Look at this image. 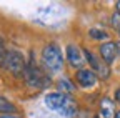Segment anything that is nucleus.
I'll return each mask as SVG.
<instances>
[{
    "label": "nucleus",
    "mask_w": 120,
    "mask_h": 118,
    "mask_svg": "<svg viewBox=\"0 0 120 118\" xmlns=\"http://www.w3.org/2000/svg\"><path fill=\"white\" fill-rule=\"evenodd\" d=\"M45 105H47L49 110L62 115V116H67V118H73L77 115L79 108H77V103L72 100V97L65 95V93H60V92H50L45 95L43 98Z\"/></svg>",
    "instance_id": "f257e3e1"
},
{
    "label": "nucleus",
    "mask_w": 120,
    "mask_h": 118,
    "mask_svg": "<svg viewBox=\"0 0 120 118\" xmlns=\"http://www.w3.org/2000/svg\"><path fill=\"white\" fill-rule=\"evenodd\" d=\"M64 53L57 43H49L42 48V65L50 75L58 73L64 68Z\"/></svg>",
    "instance_id": "f03ea898"
},
{
    "label": "nucleus",
    "mask_w": 120,
    "mask_h": 118,
    "mask_svg": "<svg viewBox=\"0 0 120 118\" xmlns=\"http://www.w3.org/2000/svg\"><path fill=\"white\" fill-rule=\"evenodd\" d=\"M23 78H25V83L30 88H35V90H40V88H45L47 85H50V77L37 65L34 57H30L28 62H27Z\"/></svg>",
    "instance_id": "7ed1b4c3"
},
{
    "label": "nucleus",
    "mask_w": 120,
    "mask_h": 118,
    "mask_svg": "<svg viewBox=\"0 0 120 118\" xmlns=\"http://www.w3.org/2000/svg\"><path fill=\"white\" fill-rule=\"evenodd\" d=\"M4 68L10 72L13 77H22L25 73L27 63H25V57L19 50H7V55L4 58Z\"/></svg>",
    "instance_id": "20e7f679"
},
{
    "label": "nucleus",
    "mask_w": 120,
    "mask_h": 118,
    "mask_svg": "<svg viewBox=\"0 0 120 118\" xmlns=\"http://www.w3.org/2000/svg\"><path fill=\"white\" fill-rule=\"evenodd\" d=\"M83 57H85V60L88 62V65H90V68H92L98 77H102V78H109V75H110V70H109V65L105 63L100 57H97V55H94L92 52H90L88 48H85L83 50Z\"/></svg>",
    "instance_id": "39448f33"
},
{
    "label": "nucleus",
    "mask_w": 120,
    "mask_h": 118,
    "mask_svg": "<svg viewBox=\"0 0 120 118\" xmlns=\"http://www.w3.org/2000/svg\"><path fill=\"white\" fill-rule=\"evenodd\" d=\"M75 78H77L79 86H82L83 90H92L98 83V77L92 68H80L75 75Z\"/></svg>",
    "instance_id": "423d86ee"
},
{
    "label": "nucleus",
    "mask_w": 120,
    "mask_h": 118,
    "mask_svg": "<svg viewBox=\"0 0 120 118\" xmlns=\"http://www.w3.org/2000/svg\"><path fill=\"white\" fill-rule=\"evenodd\" d=\"M65 57H67V60L70 63V67L73 68H79L83 65L85 62V57H83V52L77 47V45H73V43H68V45L65 47Z\"/></svg>",
    "instance_id": "0eeeda50"
},
{
    "label": "nucleus",
    "mask_w": 120,
    "mask_h": 118,
    "mask_svg": "<svg viewBox=\"0 0 120 118\" xmlns=\"http://www.w3.org/2000/svg\"><path fill=\"white\" fill-rule=\"evenodd\" d=\"M117 52H118V45L115 42L109 40L100 45V58L107 63V65H112L115 62V57H117Z\"/></svg>",
    "instance_id": "6e6552de"
},
{
    "label": "nucleus",
    "mask_w": 120,
    "mask_h": 118,
    "mask_svg": "<svg viewBox=\"0 0 120 118\" xmlns=\"http://www.w3.org/2000/svg\"><path fill=\"white\" fill-rule=\"evenodd\" d=\"M113 101L110 98H103L100 103V116L102 118H115V110H113Z\"/></svg>",
    "instance_id": "1a4fd4ad"
},
{
    "label": "nucleus",
    "mask_w": 120,
    "mask_h": 118,
    "mask_svg": "<svg viewBox=\"0 0 120 118\" xmlns=\"http://www.w3.org/2000/svg\"><path fill=\"white\" fill-rule=\"evenodd\" d=\"M15 111H17V107L0 95V115H15Z\"/></svg>",
    "instance_id": "9d476101"
},
{
    "label": "nucleus",
    "mask_w": 120,
    "mask_h": 118,
    "mask_svg": "<svg viewBox=\"0 0 120 118\" xmlns=\"http://www.w3.org/2000/svg\"><path fill=\"white\" fill-rule=\"evenodd\" d=\"M57 86H58V92L60 93H65V95H68V93H72L75 90V85L68 78H60L58 83H57Z\"/></svg>",
    "instance_id": "9b49d317"
},
{
    "label": "nucleus",
    "mask_w": 120,
    "mask_h": 118,
    "mask_svg": "<svg viewBox=\"0 0 120 118\" xmlns=\"http://www.w3.org/2000/svg\"><path fill=\"white\" fill-rule=\"evenodd\" d=\"M88 33H90V37H92L94 40H107L109 42V33L105 32V30H100V28H90L88 30Z\"/></svg>",
    "instance_id": "f8f14e48"
},
{
    "label": "nucleus",
    "mask_w": 120,
    "mask_h": 118,
    "mask_svg": "<svg viewBox=\"0 0 120 118\" xmlns=\"http://www.w3.org/2000/svg\"><path fill=\"white\" fill-rule=\"evenodd\" d=\"M5 55H7V48H5V45H4V42L0 40V63H4Z\"/></svg>",
    "instance_id": "ddd939ff"
},
{
    "label": "nucleus",
    "mask_w": 120,
    "mask_h": 118,
    "mask_svg": "<svg viewBox=\"0 0 120 118\" xmlns=\"http://www.w3.org/2000/svg\"><path fill=\"white\" fill-rule=\"evenodd\" d=\"M112 25L117 27V28H120V13H118V12L113 13V17H112Z\"/></svg>",
    "instance_id": "4468645a"
},
{
    "label": "nucleus",
    "mask_w": 120,
    "mask_h": 118,
    "mask_svg": "<svg viewBox=\"0 0 120 118\" xmlns=\"http://www.w3.org/2000/svg\"><path fill=\"white\" fill-rule=\"evenodd\" d=\"M0 118H22V116H17V115H0Z\"/></svg>",
    "instance_id": "2eb2a0df"
},
{
    "label": "nucleus",
    "mask_w": 120,
    "mask_h": 118,
    "mask_svg": "<svg viewBox=\"0 0 120 118\" xmlns=\"http://www.w3.org/2000/svg\"><path fill=\"white\" fill-rule=\"evenodd\" d=\"M117 12L120 13V0H118V2H117Z\"/></svg>",
    "instance_id": "dca6fc26"
},
{
    "label": "nucleus",
    "mask_w": 120,
    "mask_h": 118,
    "mask_svg": "<svg viewBox=\"0 0 120 118\" xmlns=\"http://www.w3.org/2000/svg\"><path fill=\"white\" fill-rule=\"evenodd\" d=\"M115 118H120V110H118V111L115 113Z\"/></svg>",
    "instance_id": "f3484780"
},
{
    "label": "nucleus",
    "mask_w": 120,
    "mask_h": 118,
    "mask_svg": "<svg viewBox=\"0 0 120 118\" xmlns=\"http://www.w3.org/2000/svg\"><path fill=\"white\" fill-rule=\"evenodd\" d=\"M95 118H100V116H95Z\"/></svg>",
    "instance_id": "a211bd4d"
},
{
    "label": "nucleus",
    "mask_w": 120,
    "mask_h": 118,
    "mask_svg": "<svg viewBox=\"0 0 120 118\" xmlns=\"http://www.w3.org/2000/svg\"><path fill=\"white\" fill-rule=\"evenodd\" d=\"M118 32H120V30H118Z\"/></svg>",
    "instance_id": "6ab92c4d"
}]
</instances>
